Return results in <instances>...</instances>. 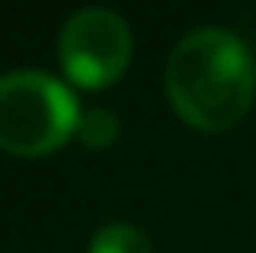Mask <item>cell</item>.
Masks as SVG:
<instances>
[{"mask_svg": "<svg viewBox=\"0 0 256 253\" xmlns=\"http://www.w3.org/2000/svg\"><path fill=\"white\" fill-rule=\"evenodd\" d=\"M164 90L190 127L226 130L242 123L256 101V60L230 30L200 26L174 45Z\"/></svg>", "mask_w": 256, "mask_h": 253, "instance_id": "1", "label": "cell"}, {"mask_svg": "<svg viewBox=\"0 0 256 253\" xmlns=\"http://www.w3.org/2000/svg\"><path fill=\"white\" fill-rule=\"evenodd\" d=\"M82 108L60 78L45 71L0 75V149L12 156L56 153L78 134Z\"/></svg>", "mask_w": 256, "mask_h": 253, "instance_id": "2", "label": "cell"}, {"mask_svg": "<svg viewBox=\"0 0 256 253\" xmlns=\"http://www.w3.org/2000/svg\"><path fill=\"white\" fill-rule=\"evenodd\" d=\"M134 34L112 8H82L60 30V64L74 86L96 90L130 67Z\"/></svg>", "mask_w": 256, "mask_h": 253, "instance_id": "3", "label": "cell"}, {"mask_svg": "<svg viewBox=\"0 0 256 253\" xmlns=\"http://www.w3.org/2000/svg\"><path fill=\"white\" fill-rule=\"evenodd\" d=\"M90 253H152V242L134 223H104L93 234Z\"/></svg>", "mask_w": 256, "mask_h": 253, "instance_id": "4", "label": "cell"}, {"mask_svg": "<svg viewBox=\"0 0 256 253\" xmlns=\"http://www.w3.org/2000/svg\"><path fill=\"white\" fill-rule=\"evenodd\" d=\"M116 138H119V119H116V112H108V108L86 112L82 123H78V142H82L86 149H108Z\"/></svg>", "mask_w": 256, "mask_h": 253, "instance_id": "5", "label": "cell"}]
</instances>
